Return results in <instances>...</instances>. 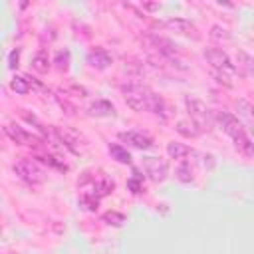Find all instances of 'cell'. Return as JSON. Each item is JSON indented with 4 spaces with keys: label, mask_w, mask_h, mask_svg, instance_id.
I'll return each mask as SVG.
<instances>
[{
    "label": "cell",
    "mask_w": 254,
    "mask_h": 254,
    "mask_svg": "<svg viewBox=\"0 0 254 254\" xmlns=\"http://www.w3.org/2000/svg\"><path fill=\"white\" fill-rule=\"evenodd\" d=\"M123 97H125L127 105L133 111H139V113L149 111V113H155L159 117H167V105H165V101L155 91H151L147 85L127 83L123 87Z\"/></svg>",
    "instance_id": "cell-1"
},
{
    "label": "cell",
    "mask_w": 254,
    "mask_h": 254,
    "mask_svg": "<svg viewBox=\"0 0 254 254\" xmlns=\"http://www.w3.org/2000/svg\"><path fill=\"white\" fill-rule=\"evenodd\" d=\"M214 119L218 121V125L222 127V131L234 141V145H236L238 151H242L244 155H254V143L248 137V133L244 129V123L238 117H234L228 111L218 109V111H214Z\"/></svg>",
    "instance_id": "cell-2"
},
{
    "label": "cell",
    "mask_w": 254,
    "mask_h": 254,
    "mask_svg": "<svg viewBox=\"0 0 254 254\" xmlns=\"http://www.w3.org/2000/svg\"><path fill=\"white\" fill-rule=\"evenodd\" d=\"M14 173H16L22 181H26V183H30V185H40V183L46 181L44 169H42L36 161L28 159V157H20V159L14 163Z\"/></svg>",
    "instance_id": "cell-3"
},
{
    "label": "cell",
    "mask_w": 254,
    "mask_h": 254,
    "mask_svg": "<svg viewBox=\"0 0 254 254\" xmlns=\"http://www.w3.org/2000/svg\"><path fill=\"white\" fill-rule=\"evenodd\" d=\"M185 105H187V111H189V115H190V121H194L200 129H206V127L212 123L214 113H212L200 99H196V97H192V95H187V97H185Z\"/></svg>",
    "instance_id": "cell-4"
},
{
    "label": "cell",
    "mask_w": 254,
    "mask_h": 254,
    "mask_svg": "<svg viewBox=\"0 0 254 254\" xmlns=\"http://www.w3.org/2000/svg\"><path fill=\"white\" fill-rule=\"evenodd\" d=\"M56 131V137H58V143H62L65 149H69L71 153H83L85 147H87V141L81 133H77L75 129L71 127H54Z\"/></svg>",
    "instance_id": "cell-5"
},
{
    "label": "cell",
    "mask_w": 254,
    "mask_h": 254,
    "mask_svg": "<svg viewBox=\"0 0 254 254\" xmlns=\"http://www.w3.org/2000/svg\"><path fill=\"white\" fill-rule=\"evenodd\" d=\"M204 58H206V62L212 65V69L218 71V73L230 75V73L234 71V64L230 62L228 54H226L222 48H216V46L206 48V50H204Z\"/></svg>",
    "instance_id": "cell-6"
},
{
    "label": "cell",
    "mask_w": 254,
    "mask_h": 254,
    "mask_svg": "<svg viewBox=\"0 0 254 254\" xmlns=\"http://www.w3.org/2000/svg\"><path fill=\"white\" fill-rule=\"evenodd\" d=\"M141 165H143V171L147 173V177L155 183L165 181V177L169 173V163L161 157H145Z\"/></svg>",
    "instance_id": "cell-7"
},
{
    "label": "cell",
    "mask_w": 254,
    "mask_h": 254,
    "mask_svg": "<svg viewBox=\"0 0 254 254\" xmlns=\"http://www.w3.org/2000/svg\"><path fill=\"white\" fill-rule=\"evenodd\" d=\"M4 133H6L14 143H18V145L36 147V145L40 143V139H38V137H34L32 133H28L24 127H20V125H16V123H8V125L4 127Z\"/></svg>",
    "instance_id": "cell-8"
},
{
    "label": "cell",
    "mask_w": 254,
    "mask_h": 254,
    "mask_svg": "<svg viewBox=\"0 0 254 254\" xmlns=\"http://www.w3.org/2000/svg\"><path fill=\"white\" fill-rule=\"evenodd\" d=\"M165 26H167L169 30L181 34V36H187V38H192V40H198V38H200L196 26H194L192 22L185 20V18H171V20L165 22Z\"/></svg>",
    "instance_id": "cell-9"
},
{
    "label": "cell",
    "mask_w": 254,
    "mask_h": 254,
    "mask_svg": "<svg viewBox=\"0 0 254 254\" xmlns=\"http://www.w3.org/2000/svg\"><path fill=\"white\" fill-rule=\"evenodd\" d=\"M119 139L125 141V143H129L131 147L143 149V151L153 147V139H151L149 135L141 133V131H121V133H119Z\"/></svg>",
    "instance_id": "cell-10"
},
{
    "label": "cell",
    "mask_w": 254,
    "mask_h": 254,
    "mask_svg": "<svg viewBox=\"0 0 254 254\" xmlns=\"http://www.w3.org/2000/svg\"><path fill=\"white\" fill-rule=\"evenodd\" d=\"M87 64H89L91 67H95V69H105V67L111 65V56H109V52H107L105 48L97 46V48H93V50L87 54Z\"/></svg>",
    "instance_id": "cell-11"
},
{
    "label": "cell",
    "mask_w": 254,
    "mask_h": 254,
    "mask_svg": "<svg viewBox=\"0 0 254 254\" xmlns=\"http://www.w3.org/2000/svg\"><path fill=\"white\" fill-rule=\"evenodd\" d=\"M236 111H238V117L254 131V105L246 99H238L236 101Z\"/></svg>",
    "instance_id": "cell-12"
},
{
    "label": "cell",
    "mask_w": 254,
    "mask_h": 254,
    "mask_svg": "<svg viewBox=\"0 0 254 254\" xmlns=\"http://www.w3.org/2000/svg\"><path fill=\"white\" fill-rule=\"evenodd\" d=\"M32 69L38 71V73H46L50 69V60H48V54L44 50L36 52L34 58H32Z\"/></svg>",
    "instance_id": "cell-13"
},
{
    "label": "cell",
    "mask_w": 254,
    "mask_h": 254,
    "mask_svg": "<svg viewBox=\"0 0 254 254\" xmlns=\"http://www.w3.org/2000/svg\"><path fill=\"white\" fill-rule=\"evenodd\" d=\"M167 153H169L171 159H185V157L190 155L192 151H190V147H187L185 143H175V141H171V143H167Z\"/></svg>",
    "instance_id": "cell-14"
},
{
    "label": "cell",
    "mask_w": 254,
    "mask_h": 254,
    "mask_svg": "<svg viewBox=\"0 0 254 254\" xmlns=\"http://www.w3.org/2000/svg\"><path fill=\"white\" fill-rule=\"evenodd\" d=\"M109 155H111L117 163H123V165H129V163H131V155H129V151H127L125 147L117 145V143L109 145Z\"/></svg>",
    "instance_id": "cell-15"
},
{
    "label": "cell",
    "mask_w": 254,
    "mask_h": 254,
    "mask_svg": "<svg viewBox=\"0 0 254 254\" xmlns=\"http://www.w3.org/2000/svg\"><path fill=\"white\" fill-rule=\"evenodd\" d=\"M177 131L181 135H185V137H196V135H200L202 129L194 121H179L177 123Z\"/></svg>",
    "instance_id": "cell-16"
},
{
    "label": "cell",
    "mask_w": 254,
    "mask_h": 254,
    "mask_svg": "<svg viewBox=\"0 0 254 254\" xmlns=\"http://www.w3.org/2000/svg\"><path fill=\"white\" fill-rule=\"evenodd\" d=\"M10 87H12L16 93H20V95H24V93H28V91L32 89L28 77H24V75H14L12 81H10Z\"/></svg>",
    "instance_id": "cell-17"
},
{
    "label": "cell",
    "mask_w": 254,
    "mask_h": 254,
    "mask_svg": "<svg viewBox=\"0 0 254 254\" xmlns=\"http://www.w3.org/2000/svg\"><path fill=\"white\" fill-rule=\"evenodd\" d=\"M91 113L93 115H113V105L105 99H97L95 103H91Z\"/></svg>",
    "instance_id": "cell-18"
},
{
    "label": "cell",
    "mask_w": 254,
    "mask_h": 254,
    "mask_svg": "<svg viewBox=\"0 0 254 254\" xmlns=\"http://www.w3.org/2000/svg\"><path fill=\"white\" fill-rule=\"evenodd\" d=\"M103 222H107L109 226H123L125 216H123L121 212H117V210H107V212L103 214Z\"/></svg>",
    "instance_id": "cell-19"
},
{
    "label": "cell",
    "mask_w": 254,
    "mask_h": 254,
    "mask_svg": "<svg viewBox=\"0 0 254 254\" xmlns=\"http://www.w3.org/2000/svg\"><path fill=\"white\" fill-rule=\"evenodd\" d=\"M54 64H56V67H58V69L65 71V69L69 67V52H67V50H60V52L56 54Z\"/></svg>",
    "instance_id": "cell-20"
},
{
    "label": "cell",
    "mask_w": 254,
    "mask_h": 254,
    "mask_svg": "<svg viewBox=\"0 0 254 254\" xmlns=\"http://www.w3.org/2000/svg\"><path fill=\"white\" fill-rule=\"evenodd\" d=\"M177 179L181 183H190L192 181V171H190V165L189 163H181L179 169H177Z\"/></svg>",
    "instance_id": "cell-21"
},
{
    "label": "cell",
    "mask_w": 254,
    "mask_h": 254,
    "mask_svg": "<svg viewBox=\"0 0 254 254\" xmlns=\"http://www.w3.org/2000/svg\"><path fill=\"white\" fill-rule=\"evenodd\" d=\"M210 38H212V40H218V42H228V40H230V34H228V30L222 28V26H212V28H210Z\"/></svg>",
    "instance_id": "cell-22"
},
{
    "label": "cell",
    "mask_w": 254,
    "mask_h": 254,
    "mask_svg": "<svg viewBox=\"0 0 254 254\" xmlns=\"http://www.w3.org/2000/svg\"><path fill=\"white\" fill-rule=\"evenodd\" d=\"M139 179H141V177H139V175H135V177H133V179H129V183H127V187L131 189V192H133V194L141 192V183H139Z\"/></svg>",
    "instance_id": "cell-23"
},
{
    "label": "cell",
    "mask_w": 254,
    "mask_h": 254,
    "mask_svg": "<svg viewBox=\"0 0 254 254\" xmlns=\"http://www.w3.org/2000/svg\"><path fill=\"white\" fill-rule=\"evenodd\" d=\"M18 58H20V50L16 48V50H12V52H10V56H8V67H12V69H14V67L18 65Z\"/></svg>",
    "instance_id": "cell-24"
}]
</instances>
